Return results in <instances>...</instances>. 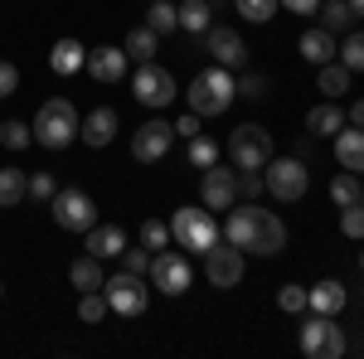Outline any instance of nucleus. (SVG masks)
Wrapping results in <instances>:
<instances>
[{"label": "nucleus", "mask_w": 364, "mask_h": 359, "mask_svg": "<svg viewBox=\"0 0 364 359\" xmlns=\"http://www.w3.org/2000/svg\"><path fill=\"white\" fill-rule=\"evenodd\" d=\"M68 282L78 286V291H97L107 277H102V257H92V252H83V257H73L68 262Z\"/></svg>", "instance_id": "nucleus-24"}, {"label": "nucleus", "mask_w": 364, "mask_h": 359, "mask_svg": "<svg viewBox=\"0 0 364 359\" xmlns=\"http://www.w3.org/2000/svg\"><path fill=\"white\" fill-rule=\"evenodd\" d=\"M224 238L233 243V248H243V257H277L282 248H287V223L272 214V209H257L252 199H243V204H233L224 219Z\"/></svg>", "instance_id": "nucleus-1"}, {"label": "nucleus", "mask_w": 364, "mask_h": 359, "mask_svg": "<svg viewBox=\"0 0 364 359\" xmlns=\"http://www.w3.org/2000/svg\"><path fill=\"white\" fill-rule=\"evenodd\" d=\"M146 29H156V34H175V29H180V10H175L170 0H156V5L146 10Z\"/></svg>", "instance_id": "nucleus-32"}, {"label": "nucleus", "mask_w": 364, "mask_h": 359, "mask_svg": "<svg viewBox=\"0 0 364 359\" xmlns=\"http://www.w3.org/2000/svg\"><path fill=\"white\" fill-rule=\"evenodd\" d=\"M262 190H267L262 170H238V199H257Z\"/></svg>", "instance_id": "nucleus-43"}, {"label": "nucleus", "mask_w": 364, "mask_h": 359, "mask_svg": "<svg viewBox=\"0 0 364 359\" xmlns=\"http://www.w3.org/2000/svg\"><path fill=\"white\" fill-rule=\"evenodd\" d=\"M238 5V15L248 20V25H267L272 15H277V0H233Z\"/></svg>", "instance_id": "nucleus-37"}, {"label": "nucleus", "mask_w": 364, "mask_h": 359, "mask_svg": "<svg viewBox=\"0 0 364 359\" xmlns=\"http://www.w3.org/2000/svg\"><path fill=\"white\" fill-rule=\"evenodd\" d=\"M340 127H345V107H340V102H331V97H326L321 107L306 112V132H311V136H336Z\"/></svg>", "instance_id": "nucleus-23"}, {"label": "nucleus", "mask_w": 364, "mask_h": 359, "mask_svg": "<svg viewBox=\"0 0 364 359\" xmlns=\"http://www.w3.org/2000/svg\"><path fill=\"white\" fill-rule=\"evenodd\" d=\"M316 25L326 29V34H350L355 15H350L345 0H321V5H316Z\"/></svg>", "instance_id": "nucleus-27"}, {"label": "nucleus", "mask_w": 364, "mask_h": 359, "mask_svg": "<svg viewBox=\"0 0 364 359\" xmlns=\"http://www.w3.org/2000/svg\"><path fill=\"white\" fill-rule=\"evenodd\" d=\"M29 199V175L20 166H0V209H15Z\"/></svg>", "instance_id": "nucleus-25"}, {"label": "nucleus", "mask_w": 364, "mask_h": 359, "mask_svg": "<svg viewBox=\"0 0 364 359\" xmlns=\"http://www.w3.org/2000/svg\"><path fill=\"white\" fill-rule=\"evenodd\" d=\"M170 146H175V122H146V127H136L132 132V156H136L141 166H156V161H166Z\"/></svg>", "instance_id": "nucleus-13"}, {"label": "nucleus", "mask_w": 364, "mask_h": 359, "mask_svg": "<svg viewBox=\"0 0 364 359\" xmlns=\"http://www.w3.org/2000/svg\"><path fill=\"white\" fill-rule=\"evenodd\" d=\"M117 132H122V117H117V107H92L83 122H78V141H83V146H92V151L112 146Z\"/></svg>", "instance_id": "nucleus-16"}, {"label": "nucleus", "mask_w": 364, "mask_h": 359, "mask_svg": "<svg viewBox=\"0 0 364 359\" xmlns=\"http://www.w3.org/2000/svg\"><path fill=\"white\" fill-rule=\"evenodd\" d=\"M336 58L350 68V73H364V34H360V29H350L345 44H336Z\"/></svg>", "instance_id": "nucleus-33"}, {"label": "nucleus", "mask_w": 364, "mask_h": 359, "mask_svg": "<svg viewBox=\"0 0 364 359\" xmlns=\"http://www.w3.org/2000/svg\"><path fill=\"white\" fill-rule=\"evenodd\" d=\"M54 194H58V185H54L49 170H34V175H29V199H34V204H49Z\"/></svg>", "instance_id": "nucleus-41"}, {"label": "nucleus", "mask_w": 364, "mask_h": 359, "mask_svg": "<svg viewBox=\"0 0 364 359\" xmlns=\"http://www.w3.org/2000/svg\"><path fill=\"white\" fill-rule=\"evenodd\" d=\"M185 97H190V112H195V117H224V112L233 107V97H238V92H233V68H219V63H214V68L195 73V83H190Z\"/></svg>", "instance_id": "nucleus-3"}, {"label": "nucleus", "mask_w": 364, "mask_h": 359, "mask_svg": "<svg viewBox=\"0 0 364 359\" xmlns=\"http://www.w3.org/2000/svg\"><path fill=\"white\" fill-rule=\"evenodd\" d=\"M340 233L355 238V243H364V204H345V209H340Z\"/></svg>", "instance_id": "nucleus-38"}, {"label": "nucleus", "mask_w": 364, "mask_h": 359, "mask_svg": "<svg viewBox=\"0 0 364 359\" xmlns=\"http://www.w3.org/2000/svg\"><path fill=\"white\" fill-rule=\"evenodd\" d=\"M209 5H214V15H219V10H224V5H228V0H209Z\"/></svg>", "instance_id": "nucleus-49"}, {"label": "nucleus", "mask_w": 364, "mask_h": 359, "mask_svg": "<svg viewBox=\"0 0 364 359\" xmlns=\"http://www.w3.org/2000/svg\"><path fill=\"white\" fill-rule=\"evenodd\" d=\"M34 141L44 146V151H68L73 141H78V112L68 97H49L44 107L34 112Z\"/></svg>", "instance_id": "nucleus-2"}, {"label": "nucleus", "mask_w": 364, "mask_h": 359, "mask_svg": "<svg viewBox=\"0 0 364 359\" xmlns=\"http://www.w3.org/2000/svg\"><path fill=\"white\" fill-rule=\"evenodd\" d=\"M102 316H112V311H107V296H102V286H97V291H78V321H83V326H97Z\"/></svg>", "instance_id": "nucleus-34"}, {"label": "nucleus", "mask_w": 364, "mask_h": 359, "mask_svg": "<svg viewBox=\"0 0 364 359\" xmlns=\"http://www.w3.org/2000/svg\"><path fill=\"white\" fill-rule=\"evenodd\" d=\"M277 5H287L291 15H316V5H321V0H277Z\"/></svg>", "instance_id": "nucleus-46"}, {"label": "nucleus", "mask_w": 364, "mask_h": 359, "mask_svg": "<svg viewBox=\"0 0 364 359\" xmlns=\"http://www.w3.org/2000/svg\"><path fill=\"white\" fill-rule=\"evenodd\" d=\"M170 238H175L180 248H190V252H199V257H204V252L219 243L214 209H195V204H190V209H175V214H170Z\"/></svg>", "instance_id": "nucleus-5"}, {"label": "nucleus", "mask_w": 364, "mask_h": 359, "mask_svg": "<svg viewBox=\"0 0 364 359\" xmlns=\"http://www.w3.org/2000/svg\"><path fill=\"white\" fill-rule=\"evenodd\" d=\"M199 122H204V117H195V112H185V117H180V122H175V136H199Z\"/></svg>", "instance_id": "nucleus-45"}, {"label": "nucleus", "mask_w": 364, "mask_h": 359, "mask_svg": "<svg viewBox=\"0 0 364 359\" xmlns=\"http://www.w3.org/2000/svg\"><path fill=\"white\" fill-rule=\"evenodd\" d=\"M296 49H301V58H306L311 68H321V63L336 58V34H326V29L316 25V29H306V34L296 39Z\"/></svg>", "instance_id": "nucleus-20"}, {"label": "nucleus", "mask_w": 364, "mask_h": 359, "mask_svg": "<svg viewBox=\"0 0 364 359\" xmlns=\"http://www.w3.org/2000/svg\"><path fill=\"white\" fill-rule=\"evenodd\" d=\"M345 301H350V291H345L340 282H316V286H311V306H306V311H316V316H340Z\"/></svg>", "instance_id": "nucleus-21"}, {"label": "nucleus", "mask_w": 364, "mask_h": 359, "mask_svg": "<svg viewBox=\"0 0 364 359\" xmlns=\"http://www.w3.org/2000/svg\"><path fill=\"white\" fill-rule=\"evenodd\" d=\"M0 296H5V282H0Z\"/></svg>", "instance_id": "nucleus-50"}, {"label": "nucleus", "mask_w": 364, "mask_h": 359, "mask_svg": "<svg viewBox=\"0 0 364 359\" xmlns=\"http://www.w3.org/2000/svg\"><path fill=\"white\" fill-rule=\"evenodd\" d=\"M233 92H238L243 102H262V97L272 92V78H267V73H243V78H233Z\"/></svg>", "instance_id": "nucleus-35"}, {"label": "nucleus", "mask_w": 364, "mask_h": 359, "mask_svg": "<svg viewBox=\"0 0 364 359\" xmlns=\"http://www.w3.org/2000/svg\"><path fill=\"white\" fill-rule=\"evenodd\" d=\"M175 10H180V29H185V34H199V39H204V29L214 25V5H209V0H185V5H175Z\"/></svg>", "instance_id": "nucleus-29"}, {"label": "nucleus", "mask_w": 364, "mask_h": 359, "mask_svg": "<svg viewBox=\"0 0 364 359\" xmlns=\"http://www.w3.org/2000/svg\"><path fill=\"white\" fill-rule=\"evenodd\" d=\"M262 180H267V190H272L277 204H301L311 190V170L301 156H272L262 166Z\"/></svg>", "instance_id": "nucleus-4"}, {"label": "nucleus", "mask_w": 364, "mask_h": 359, "mask_svg": "<svg viewBox=\"0 0 364 359\" xmlns=\"http://www.w3.org/2000/svg\"><path fill=\"white\" fill-rule=\"evenodd\" d=\"M345 5H350V15H355V20H364V0H345Z\"/></svg>", "instance_id": "nucleus-48"}, {"label": "nucleus", "mask_w": 364, "mask_h": 359, "mask_svg": "<svg viewBox=\"0 0 364 359\" xmlns=\"http://www.w3.org/2000/svg\"><path fill=\"white\" fill-rule=\"evenodd\" d=\"M83 238H87V252L102 257V262H107V257H122V248H127V233H122L117 223H92Z\"/></svg>", "instance_id": "nucleus-19"}, {"label": "nucleus", "mask_w": 364, "mask_h": 359, "mask_svg": "<svg viewBox=\"0 0 364 359\" xmlns=\"http://www.w3.org/2000/svg\"><path fill=\"white\" fill-rule=\"evenodd\" d=\"M360 272H364V262H360Z\"/></svg>", "instance_id": "nucleus-51"}, {"label": "nucleus", "mask_w": 364, "mask_h": 359, "mask_svg": "<svg viewBox=\"0 0 364 359\" xmlns=\"http://www.w3.org/2000/svg\"><path fill=\"white\" fill-rule=\"evenodd\" d=\"M204 54L214 58L219 68H248V44H243V34H233L228 25L204 29Z\"/></svg>", "instance_id": "nucleus-15"}, {"label": "nucleus", "mask_w": 364, "mask_h": 359, "mask_svg": "<svg viewBox=\"0 0 364 359\" xmlns=\"http://www.w3.org/2000/svg\"><path fill=\"white\" fill-rule=\"evenodd\" d=\"M102 296H107V311H112V316H141V311L151 306V282L122 267L117 277L102 282Z\"/></svg>", "instance_id": "nucleus-7"}, {"label": "nucleus", "mask_w": 364, "mask_h": 359, "mask_svg": "<svg viewBox=\"0 0 364 359\" xmlns=\"http://www.w3.org/2000/svg\"><path fill=\"white\" fill-rule=\"evenodd\" d=\"M190 166H195V170L219 166V141H214V136H190Z\"/></svg>", "instance_id": "nucleus-36"}, {"label": "nucleus", "mask_w": 364, "mask_h": 359, "mask_svg": "<svg viewBox=\"0 0 364 359\" xmlns=\"http://www.w3.org/2000/svg\"><path fill=\"white\" fill-rule=\"evenodd\" d=\"M228 156H233V170H262L267 161H272V132L257 127V122L233 127V136H228Z\"/></svg>", "instance_id": "nucleus-6"}, {"label": "nucleus", "mask_w": 364, "mask_h": 359, "mask_svg": "<svg viewBox=\"0 0 364 359\" xmlns=\"http://www.w3.org/2000/svg\"><path fill=\"white\" fill-rule=\"evenodd\" d=\"M199 204H204V209H214V214H219V209H233V204H238V170L233 166H209L204 170V180H199Z\"/></svg>", "instance_id": "nucleus-14"}, {"label": "nucleus", "mask_w": 364, "mask_h": 359, "mask_svg": "<svg viewBox=\"0 0 364 359\" xmlns=\"http://www.w3.org/2000/svg\"><path fill=\"white\" fill-rule=\"evenodd\" d=\"M345 122H350V127H364V97H355V102H350V112H345Z\"/></svg>", "instance_id": "nucleus-47"}, {"label": "nucleus", "mask_w": 364, "mask_h": 359, "mask_svg": "<svg viewBox=\"0 0 364 359\" xmlns=\"http://www.w3.org/2000/svg\"><path fill=\"white\" fill-rule=\"evenodd\" d=\"M15 92H20V68L0 58V97H15Z\"/></svg>", "instance_id": "nucleus-44"}, {"label": "nucleus", "mask_w": 364, "mask_h": 359, "mask_svg": "<svg viewBox=\"0 0 364 359\" xmlns=\"http://www.w3.org/2000/svg\"><path fill=\"white\" fill-rule=\"evenodd\" d=\"M204 277H209V286H219V291H233L238 282H243V248H233V243H214V248L204 252Z\"/></svg>", "instance_id": "nucleus-12"}, {"label": "nucleus", "mask_w": 364, "mask_h": 359, "mask_svg": "<svg viewBox=\"0 0 364 359\" xmlns=\"http://www.w3.org/2000/svg\"><path fill=\"white\" fill-rule=\"evenodd\" d=\"M277 306L287 311V316H301L311 306V286H282V296H277Z\"/></svg>", "instance_id": "nucleus-40"}, {"label": "nucleus", "mask_w": 364, "mask_h": 359, "mask_svg": "<svg viewBox=\"0 0 364 359\" xmlns=\"http://www.w3.org/2000/svg\"><path fill=\"white\" fill-rule=\"evenodd\" d=\"M127 63H132V58H127V49L102 44V49H87V63H83V68L97 78V83H122V78H127Z\"/></svg>", "instance_id": "nucleus-17"}, {"label": "nucleus", "mask_w": 364, "mask_h": 359, "mask_svg": "<svg viewBox=\"0 0 364 359\" xmlns=\"http://www.w3.org/2000/svg\"><path fill=\"white\" fill-rule=\"evenodd\" d=\"M127 58H136V63H156V54H161V34L156 29H146V25H136L132 34H127Z\"/></svg>", "instance_id": "nucleus-28"}, {"label": "nucleus", "mask_w": 364, "mask_h": 359, "mask_svg": "<svg viewBox=\"0 0 364 359\" xmlns=\"http://www.w3.org/2000/svg\"><path fill=\"white\" fill-rule=\"evenodd\" d=\"M350 78H355V73H350L340 58H331V63H321V68H316V87H321L331 102H340V97L350 92Z\"/></svg>", "instance_id": "nucleus-22"}, {"label": "nucleus", "mask_w": 364, "mask_h": 359, "mask_svg": "<svg viewBox=\"0 0 364 359\" xmlns=\"http://www.w3.org/2000/svg\"><path fill=\"white\" fill-rule=\"evenodd\" d=\"M83 63H87V49L78 44V39H58L54 49H49V68L63 73V78H68V73H78Z\"/></svg>", "instance_id": "nucleus-26"}, {"label": "nucleus", "mask_w": 364, "mask_h": 359, "mask_svg": "<svg viewBox=\"0 0 364 359\" xmlns=\"http://www.w3.org/2000/svg\"><path fill=\"white\" fill-rule=\"evenodd\" d=\"M336 161H340V170H355V175H364V127H340L336 136Z\"/></svg>", "instance_id": "nucleus-18"}, {"label": "nucleus", "mask_w": 364, "mask_h": 359, "mask_svg": "<svg viewBox=\"0 0 364 359\" xmlns=\"http://www.w3.org/2000/svg\"><path fill=\"white\" fill-rule=\"evenodd\" d=\"M132 92H136V102H141L146 112H161V107H170V102L180 97L175 78H170L161 63H141L136 78H132Z\"/></svg>", "instance_id": "nucleus-10"}, {"label": "nucleus", "mask_w": 364, "mask_h": 359, "mask_svg": "<svg viewBox=\"0 0 364 359\" xmlns=\"http://www.w3.org/2000/svg\"><path fill=\"white\" fill-rule=\"evenodd\" d=\"M146 282H151L161 296H185V291H190V282H195L190 257H185V252H175V248L151 252V272H146Z\"/></svg>", "instance_id": "nucleus-9"}, {"label": "nucleus", "mask_w": 364, "mask_h": 359, "mask_svg": "<svg viewBox=\"0 0 364 359\" xmlns=\"http://www.w3.org/2000/svg\"><path fill=\"white\" fill-rule=\"evenodd\" d=\"M122 267L136 272V277H146L151 272V248H132V243H127V248H122Z\"/></svg>", "instance_id": "nucleus-42"}, {"label": "nucleus", "mask_w": 364, "mask_h": 359, "mask_svg": "<svg viewBox=\"0 0 364 359\" xmlns=\"http://www.w3.org/2000/svg\"><path fill=\"white\" fill-rule=\"evenodd\" d=\"M0 146H5V151H25V146H34V127L20 122V117L0 122Z\"/></svg>", "instance_id": "nucleus-31"}, {"label": "nucleus", "mask_w": 364, "mask_h": 359, "mask_svg": "<svg viewBox=\"0 0 364 359\" xmlns=\"http://www.w3.org/2000/svg\"><path fill=\"white\" fill-rule=\"evenodd\" d=\"M166 243H170V223H161V219H146V223H141V248L161 252Z\"/></svg>", "instance_id": "nucleus-39"}, {"label": "nucleus", "mask_w": 364, "mask_h": 359, "mask_svg": "<svg viewBox=\"0 0 364 359\" xmlns=\"http://www.w3.org/2000/svg\"><path fill=\"white\" fill-rule=\"evenodd\" d=\"M49 209H54V223L63 233H87L92 223H97V204H92V194L83 190H58L49 199Z\"/></svg>", "instance_id": "nucleus-11"}, {"label": "nucleus", "mask_w": 364, "mask_h": 359, "mask_svg": "<svg viewBox=\"0 0 364 359\" xmlns=\"http://www.w3.org/2000/svg\"><path fill=\"white\" fill-rule=\"evenodd\" d=\"M331 199H336V209H345V204H364V180L355 175V170H336Z\"/></svg>", "instance_id": "nucleus-30"}, {"label": "nucleus", "mask_w": 364, "mask_h": 359, "mask_svg": "<svg viewBox=\"0 0 364 359\" xmlns=\"http://www.w3.org/2000/svg\"><path fill=\"white\" fill-rule=\"evenodd\" d=\"M296 345L311 359H345V350H350V340L336 326V316H311L306 326H301V335H296Z\"/></svg>", "instance_id": "nucleus-8"}]
</instances>
